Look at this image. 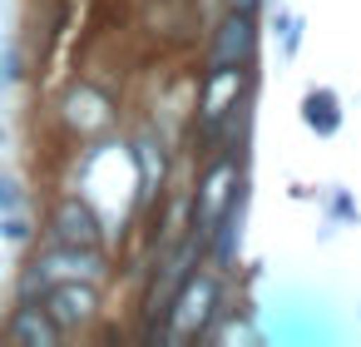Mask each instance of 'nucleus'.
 Instances as JSON below:
<instances>
[{
  "label": "nucleus",
  "mask_w": 361,
  "mask_h": 347,
  "mask_svg": "<svg viewBox=\"0 0 361 347\" xmlns=\"http://www.w3.org/2000/svg\"><path fill=\"white\" fill-rule=\"evenodd\" d=\"M218 312V278L213 273H188L183 288L169 302V332L173 337H203Z\"/></svg>",
  "instance_id": "f257e3e1"
},
{
  "label": "nucleus",
  "mask_w": 361,
  "mask_h": 347,
  "mask_svg": "<svg viewBox=\"0 0 361 347\" xmlns=\"http://www.w3.org/2000/svg\"><path fill=\"white\" fill-rule=\"evenodd\" d=\"M243 194V174H238V159H218L208 174H203V184H198V199H193V233L208 243V233H213V223L223 218V208L233 204Z\"/></svg>",
  "instance_id": "f03ea898"
},
{
  "label": "nucleus",
  "mask_w": 361,
  "mask_h": 347,
  "mask_svg": "<svg viewBox=\"0 0 361 347\" xmlns=\"http://www.w3.org/2000/svg\"><path fill=\"white\" fill-rule=\"evenodd\" d=\"M243 90H247V65H213L203 90H198V124L213 134L243 105Z\"/></svg>",
  "instance_id": "7ed1b4c3"
},
{
  "label": "nucleus",
  "mask_w": 361,
  "mask_h": 347,
  "mask_svg": "<svg viewBox=\"0 0 361 347\" xmlns=\"http://www.w3.org/2000/svg\"><path fill=\"white\" fill-rule=\"evenodd\" d=\"M99 233H104V223H99V213H94V204L85 194H70V199L55 204V213H50V243L99 248Z\"/></svg>",
  "instance_id": "20e7f679"
},
{
  "label": "nucleus",
  "mask_w": 361,
  "mask_h": 347,
  "mask_svg": "<svg viewBox=\"0 0 361 347\" xmlns=\"http://www.w3.org/2000/svg\"><path fill=\"white\" fill-rule=\"evenodd\" d=\"M45 312L60 322V332L65 327H85V322L99 317V293H94L90 278H60V283L45 288Z\"/></svg>",
  "instance_id": "39448f33"
},
{
  "label": "nucleus",
  "mask_w": 361,
  "mask_h": 347,
  "mask_svg": "<svg viewBox=\"0 0 361 347\" xmlns=\"http://www.w3.org/2000/svg\"><path fill=\"white\" fill-rule=\"evenodd\" d=\"M252 45H257V25H252V11H228L223 25H218V40H213V65H252Z\"/></svg>",
  "instance_id": "423d86ee"
},
{
  "label": "nucleus",
  "mask_w": 361,
  "mask_h": 347,
  "mask_svg": "<svg viewBox=\"0 0 361 347\" xmlns=\"http://www.w3.org/2000/svg\"><path fill=\"white\" fill-rule=\"evenodd\" d=\"M11 337L20 342V347H60V322L45 312V302L35 307V302H20L16 312H11Z\"/></svg>",
  "instance_id": "0eeeda50"
},
{
  "label": "nucleus",
  "mask_w": 361,
  "mask_h": 347,
  "mask_svg": "<svg viewBox=\"0 0 361 347\" xmlns=\"http://www.w3.org/2000/svg\"><path fill=\"white\" fill-rule=\"evenodd\" d=\"M302 124H307L312 134H322V139L336 134V129H341V100H336L326 85H322V90H307V95H302Z\"/></svg>",
  "instance_id": "6e6552de"
},
{
  "label": "nucleus",
  "mask_w": 361,
  "mask_h": 347,
  "mask_svg": "<svg viewBox=\"0 0 361 347\" xmlns=\"http://www.w3.org/2000/svg\"><path fill=\"white\" fill-rule=\"evenodd\" d=\"M134 159H139V194H154V184L164 179V149L154 139H139L134 144Z\"/></svg>",
  "instance_id": "1a4fd4ad"
},
{
  "label": "nucleus",
  "mask_w": 361,
  "mask_h": 347,
  "mask_svg": "<svg viewBox=\"0 0 361 347\" xmlns=\"http://www.w3.org/2000/svg\"><path fill=\"white\" fill-rule=\"evenodd\" d=\"M20 80V50L6 40V45H0V85H16Z\"/></svg>",
  "instance_id": "9d476101"
},
{
  "label": "nucleus",
  "mask_w": 361,
  "mask_h": 347,
  "mask_svg": "<svg viewBox=\"0 0 361 347\" xmlns=\"http://www.w3.org/2000/svg\"><path fill=\"white\" fill-rule=\"evenodd\" d=\"M0 233H6V243H25V238H30V223H25L16 208H6V223H0Z\"/></svg>",
  "instance_id": "9b49d317"
},
{
  "label": "nucleus",
  "mask_w": 361,
  "mask_h": 347,
  "mask_svg": "<svg viewBox=\"0 0 361 347\" xmlns=\"http://www.w3.org/2000/svg\"><path fill=\"white\" fill-rule=\"evenodd\" d=\"M6 208H20V189H16L11 174H0V213H6Z\"/></svg>",
  "instance_id": "f8f14e48"
},
{
  "label": "nucleus",
  "mask_w": 361,
  "mask_h": 347,
  "mask_svg": "<svg viewBox=\"0 0 361 347\" xmlns=\"http://www.w3.org/2000/svg\"><path fill=\"white\" fill-rule=\"evenodd\" d=\"M233 6H238V11H252V6H257V0H233Z\"/></svg>",
  "instance_id": "ddd939ff"
},
{
  "label": "nucleus",
  "mask_w": 361,
  "mask_h": 347,
  "mask_svg": "<svg viewBox=\"0 0 361 347\" xmlns=\"http://www.w3.org/2000/svg\"><path fill=\"white\" fill-rule=\"evenodd\" d=\"M0 144H6V129H0Z\"/></svg>",
  "instance_id": "4468645a"
}]
</instances>
